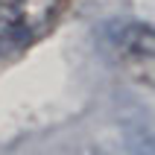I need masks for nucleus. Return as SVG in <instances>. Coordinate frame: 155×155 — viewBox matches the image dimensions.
<instances>
[{
    "instance_id": "f03ea898",
    "label": "nucleus",
    "mask_w": 155,
    "mask_h": 155,
    "mask_svg": "<svg viewBox=\"0 0 155 155\" xmlns=\"http://www.w3.org/2000/svg\"><path fill=\"white\" fill-rule=\"evenodd\" d=\"M108 41H111V50L120 61V68L132 79L149 85L152 82V56H155L152 29L147 24H123L111 29Z\"/></svg>"
},
{
    "instance_id": "f257e3e1",
    "label": "nucleus",
    "mask_w": 155,
    "mask_h": 155,
    "mask_svg": "<svg viewBox=\"0 0 155 155\" xmlns=\"http://www.w3.org/2000/svg\"><path fill=\"white\" fill-rule=\"evenodd\" d=\"M64 0H0V44L26 47L50 32Z\"/></svg>"
}]
</instances>
